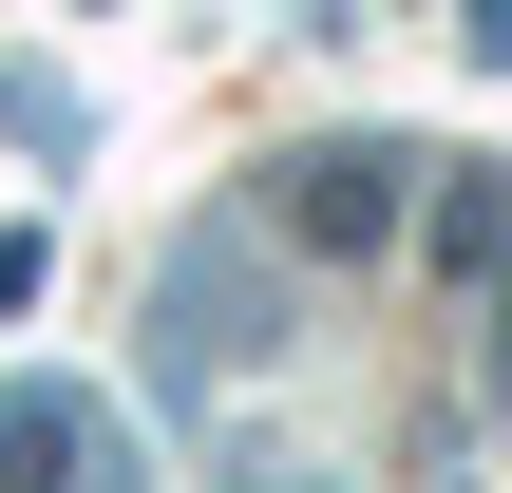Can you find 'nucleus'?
Returning a JSON list of instances; mask_svg holds the SVG:
<instances>
[{"mask_svg": "<svg viewBox=\"0 0 512 493\" xmlns=\"http://www.w3.org/2000/svg\"><path fill=\"white\" fill-rule=\"evenodd\" d=\"M0 133H19V152H76V95H57V76L19 57V76H0Z\"/></svg>", "mask_w": 512, "mask_h": 493, "instance_id": "nucleus-5", "label": "nucleus"}, {"mask_svg": "<svg viewBox=\"0 0 512 493\" xmlns=\"http://www.w3.org/2000/svg\"><path fill=\"white\" fill-rule=\"evenodd\" d=\"M0 475H133V437L76 380H0Z\"/></svg>", "mask_w": 512, "mask_h": 493, "instance_id": "nucleus-3", "label": "nucleus"}, {"mask_svg": "<svg viewBox=\"0 0 512 493\" xmlns=\"http://www.w3.org/2000/svg\"><path fill=\"white\" fill-rule=\"evenodd\" d=\"M418 171H437V152H399V133H361V152H285L266 228H285V247H323V266H342V247H399Z\"/></svg>", "mask_w": 512, "mask_h": 493, "instance_id": "nucleus-2", "label": "nucleus"}, {"mask_svg": "<svg viewBox=\"0 0 512 493\" xmlns=\"http://www.w3.org/2000/svg\"><path fill=\"white\" fill-rule=\"evenodd\" d=\"M456 38H475V57H494V76H512V0H475V19H456Z\"/></svg>", "mask_w": 512, "mask_h": 493, "instance_id": "nucleus-6", "label": "nucleus"}, {"mask_svg": "<svg viewBox=\"0 0 512 493\" xmlns=\"http://www.w3.org/2000/svg\"><path fill=\"white\" fill-rule=\"evenodd\" d=\"M152 361H171V380H247V361H285V304H266L247 228H228V247L190 228V247L152 266Z\"/></svg>", "mask_w": 512, "mask_h": 493, "instance_id": "nucleus-1", "label": "nucleus"}, {"mask_svg": "<svg viewBox=\"0 0 512 493\" xmlns=\"http://www.w3.org/2000/svg\"><path fill=\"white\" fill-rule=\"evenodd\" d=\"M494 247H512V190L456 171V190H437V266H494Z\"/></svg>", "mask_w": 512, "mask_h": 493, "instance_id": "nucleus-4", "label": "nucleus"}, {"mask_svg": "<svg viewBox=\"0 0 512 493\" xmlns=\"http://www.w3.org/2000/svg\"><path fill=\"white\" fill-rule=\"evenodd\" d=\"M475 285H494V380H512V247H494V266H475Z\"/></svg>", "mask_w": 512, "mask_h": 493, "instance_id": "nucleus-7", "label": "nucleus"}]
</instances>
